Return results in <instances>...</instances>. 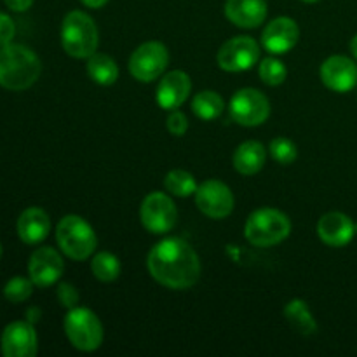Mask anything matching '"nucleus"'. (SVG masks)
Masks as SVG:
<instances>
[{
	"label": "nucleus",
	"mask_w": 357,
	"mask_h": 357,
	"mask_svg": "<svg viewBox=\"0 0 357 357\" xmlns=\"http://www.w3.org/2000/svg\"><path fill=\"white\" fill-rule=\"evenodd\" d=\"M146 268L159 284L169 289H188L201 278V261L187 241L166 237L150 250Z\"/></svg>",
	"instance_id": "obj_1"
},
{
	"label": "nucleus",
	"mask_w": 357,
	"mask_h": 357,
	"mask_svg": "<svg viewBox=\"0 0 357 357\" xmlns=\"http://www.w3.org/2000/svg\"><path fill=\"white\" fill-rule=\"evenodd\" d=\"M42 72L38 56L21 44L0 47V86L9 91H24L33 86Z\"/></svg>",
	"instance_id": "obj_2"
},
{
	"label": "nucleus",
	"mask_w": 357,
	"mask_h": 357,
	"mask_svg": "<svg viewBox=\"0 0 357 357\" xmlns=\"http://www.w3.org/2000/svg\"><path fill=\"white\" fill-rule=\"evenodd\" d=\"M61 44L68 56L77 59L89 58L96 52L100 44L98 26L89 14L72 10L61 23Z\"/></svg>",
	"instance_id": "obj_3"
},
{
	"label": "nucleus",
	"mask_w": 357,
	"mask_h": 357,
	"mask_svg": "<svg viewBox=\"0 0 357 357\" xmlns=\"http://www.w3.org/2000/svg\"><path fill=\"white\" fill-rule=\"evenodd\" d=\"M291 234V222L282 211L261 208L251 213L244 225V237L253 246L271 248L282 243Z\"/></svg>",
	"instance_id": "obj_4"
},
{
	"label": "nucleus",
	"mask_w": 357,
	"mask_h": 357,
	"mask_svg": "<svg viewBox=\"0 0 357 357\" xmlns=\"http://www.w3.org/2000/svg\"><path fill=\"white\" fill-rule=\"evenodd\" d=\"M56 241L63 253L75 261L93 257L98 246L96 234L93 227L77 215H66L56 227Z\"/></svg>",
	"instance_id": "obj_5"
},
{
	"label": "nucleus",
	"mask_w": 357,
	"mask_h": 357,
	"mask_svg": "<svg viewBox=\"0 0 357 357\" xmlns=\"http://www.w3.org/2000/svg\"><path fill=\"white\" fill-rule=\"evenodd\" d=\"M63 326L70 344L79 351L93 352L103 344V324L91 309L86 307L70 309Z\"/></svg>",
	"instance_id": "obj_6"
},
{
	"label": "nucleus",
	"mask_w": 357,
	"mask_h": 357,
	"mask_svg": "<svg viewBox=\"0 0 357 357\" xmlns=\"http://www.w3.org/2000/svg\"><path fill=\"white\" fill-rule=\"evenodd\" d=\"M169 52L162 42L150 40L135 49L129 58V72L139 82H152L159 79L167 68Z\"/></svg>",
	"instance_id": "obj_7"
},
{
	"label": "nucleus",
	"mask_w": 357,
	"mask_h": 357,
	"mask_svg": "<svg viewBox=\"0 0 357 357\" xmlns=\"http://www.w3.org/2000/svg\"><path fill=\"white\" fill-rule=\"evenodd\" d=\"M230 117L241 126L255 128L264 124L271 115V103L264 93L253 87H244L230 98Z\"/></svg>",
	"instance_id": "obj_8"
},
{
	"label": "nucleus",
	"mask_w": 357,
	"mask_h": 357,
	"mask_svg": "<svg viewBox=\"0 0 357 357\" xmlns=\"http://www.w3.org/2000/svg\"><path fill=\"white\" fill-rule=\"evenodd\" d=\"M139 218L150 234H167L178 222V209L173 199L162 192H152L146 195L139 208Z\"/></svg>",
	"instance_id": "obj_9"
},
{
	"label": "nucleus",
	"mask_w": 357,
	"mask_h": 357,
	"mask_svg": "<svg viewBox=\"0 0 357 357\" xmlns=\"http://www.w3.org/2000/svg\"><path fill=\"white\" fill-rule=\"evenodd\" d=\"M216 61L225 72H246L260 61V45L255 38L239 35L220 47Z\"/></svg>",
	"instance_id": "obj_10"
},
{
	"label": "nucleus",
	"mask_w": 357,
	"mask_h": 357,
	"mask_svg": "<svg viewBox=\"0 0 357 357\" xmlns=\"http://www.w3.org/2000/svg\"><path fill=\"white\" fill-rule=\"evenodd\" d=\"M195 204L202 215L213 220L227 218L234 211V194L223 181L208 180L201 183L195 192Z\"/></svg>",
	"instance_id": "obj_11"
},
{
	"label": "nucleus",
	"mask_w": 357,
	"mask_h": 357,
	"mask_svg": "<svg viewBox=\"0 0 357 357\" xmlns=\"http://www.w3.org/2000/svg\"><path fill=\"white\" fill-rule=\"evenodd\" d=\"M3 357H33L37 354V331L30 321H14L7 324L0 338Z\"/></svg>",
	"instance_id": "obj_12"
},
{
	"label": "nucleus",
	"mask_w": 357,
	"mask_h": 357,
	"mask_svg": "<svg viewBox=\"0 0 357 357\" xmlns=\"http://www.w3.org/2000/svg\"><path fill=\"white\" fill-rule=\"evenodd\" d=\"M63 271H65V264H63L61 255L47 246L35 250L28 261V274L37 288H49L58 282Z\"/></svg>",
	"instance_id": "obj_13"
},
{
	"label": "nucleus",
	"mask_w": 357,
	"mask_h": 357,
	"mask_svg": "<svg viewBox=\"0 0 357 357\" xmlns=\"http://www.w3.org/2000/svg\"><path fill=\"white\" fill-rule=\"evenodd\" d=\"M300 37V28L295 20L291 17H275L267 26L264 28L261 33V45L265 51L271 54H286L296 45Z\"/></svg>",
	"instance_id": "obj_14"
},
{
	"label": "nucleus",
	"mask_w": 357,
	"mask_h": 357,
	"mask_svg": "<svg viewBox=\"0 0 357 357\" xmlns=\"http://www.w3.org/2000/svg\"><path fill=\"white\" fill-rule=\"evenodd\" d=\"M321 80L335 93H347L357 86V65L347 56H331L321 65Z\"/></svg>",
	"instance_id": "obj_15"
},
{
	"label": "nucleus",
	"mask_w": 357,
	"mask_h": 357,
	"mask_svg": "<svg viewBox=\"0 0 357 357\" xmlns=\"http://www.w3.org/2000/svg\"><path fill=\"white\" fill-rule=\"evenodd\" d=\"M192 91V80L181 70H173L160 79L157 86V105L162 110H178L188 100Z\"/></svg>",
	"instance_id": "obj_16"
},
{
	"label": "nucleus",
	"mask_w": 357,
	"mask_h": 357,
	"mask_svg": "<svg viewBox=\"0 0 357 357\" xmlns=\"http://www.w3.org/2000/svg\"><path fill=\"white\" fill-rule=\"evenodd\" d=\"M356 234V223L340 211L326 213L317 223V236L326 246L344 248Z\"/></svg>",
	"instance_id": "obj_17"
},
{
	"label": "nucleus",
	"mask_w": 357,
	"mask_h": 357,
	"mask_svg": "<svg viewBox=\"0 0 357 357\" xmlns=\"http://www.w3.org/2000/svg\"><path fill=\"white\" fill-rule=\"evenodd\" d=\"M225 16L239 28H258L267 17L265 0H227Z\"/></svg>",
	"instance_id": "obj_18"
},
{
	"label": "nucleus",
	"mask_w": 357,
	"mask_h": 357,
	"mask_svg": "<svg viewBox=\"0 0 357 357\" xmlns=\"http://www.w3.org/2000/svg\"><path fill=\"white\" fill-rule=\"evenodd\" d=\"M17 236L24 244H40L51 232V220L40 208H28L17 218Z\"/></svg>",
	"instance_id": "obj_19"
},
{
	"label": "nucleus",
	"mask_w": 357,
	"mask_h": 357,
	"mask_svg": "<svg viewBox=\"0 0 357 357\" xmlns=\"http://www.w3.org/2000/svg\"><path fill=\"white\" fill-rule=\"evenodd\" d=\"M265 159H267L265 146L260 142L250 139V142H244L243 145L237 146V150L234 152L232 162L237 173L244 174V176H251V174H257L264 169Z\"/></svg>",
	"instance_id": "obj_20"
},
{
	"label": "nucleus",
	"mask_w": 357,
	"mask_h": 357,
	"mask_svg": "<svg viewBox=\"0 0 357 357\" xmlns=\"http://www.w3.org/2000/svg\"><path fill=\"white\" fill-rule=\"evenodd\" d=\"M87 75L100 86H112L119 79V66L114 58L103 52H94L87 58Z\"/></svg>",
	"instance_id": "obj_21"
},
{
	"label": "nucleus",
	"mask_w": 357,
	"mask_h": 357,
	"mask_svg": "<svg viewBox=\"0 0 357 357\" xmlns=\"http://www.w3.org/2000/svg\"><path fill=\"white\" fill-rule=\"evenodd\" d=\"M284 317L300 335H314L317 331L316 319H314L309 305L303 300H291L284 307Z\"/></svg>",
	"instance_id": "obj_22"
},
{
	"label": "nucleus",
	"mask_w": 357,
	"mask_h": 357,
	"mask_svg": "<svg viewBox=\"0 0 357 357\" xmlns=\"http://www.w3.org/2000/svg\"><path fill=\"white\" fill-rule=\"evenodd\" d=\"M223 108H225L223 98L215 91H201L192 100V112L201 121H215L222 115Z\"/></svg>",
	"instance_id": "obj_23"
},
{
	"label": "nucleus",
	"mask_w": 357,
	"mask_h": 357,
	"mask_svg": "<svg viewBox=\"0 0 357 357\" xmlns=\"http://www.w3.org/2000/svg\"><path fill=\"white\" fill-rule=\"evenodd\" d=\"M91 271L98 281L112 282L121 275V261L114 253L101 251V253L94 255L91 260Z\"/></svg>",
	"instance_id": "obj_24"
},
{
	"label": "nucleus",
	"mask_w": 357,
	"mask_h": 357,
	"mask_svg": "<svg viewBox=\"0 0 357 357\" xmlns=\"http://www.w3.org/2000/svg\"><path fill=\"white\" fill-rule=\"evenodd\" d=\"M164 187L169 194L176 195V197H188V195H194L197 192V181H195L194 174L188 173V171L173 169L164 178Z\"/></svg>",
	"instance_id": "obj_25"
},
{
	"label": "nucleus",
	"mask_w": 357,
	"mask_h": 357,
	"mask_svg": "<svg viewBox=\"0 0 357 357\" xmlns=\"http://www.w3.org/2000/svg\"><path fill=\"white\" fill-rule=\"evenodd\" d=\"M258 75H260L261 82L267 84V86H281L282 82L288 77V70H286L284 63L281 59L274 58V56H268L264 58L258 65Z\"/></svg>",
	"instance_id": "obj_26"
},
{
	"label": "nucleus",
	"mask_w": 357,
	"mask_h": 357,
	"mask_svg": "<svg viewBox=\"0 0 357 357\" xmlns=\"http://www.w3.org/2000/svg\"><path fill=\"white\" fill-rule=\"evenodd\" d=\"M271 155L275 162L282 164V166H288V164H293L298 157V150H296V145L288 138H274L271 142Z\"/></svg>",
	"instance_id": "obj_27"
},
{
	"label": "nucleus",
	"mask_w": 357,
	"mask_h": 357,
	"mask_svg": "<svg viewBox=\"0 0 357 357\" xmlns=\"http://www.w3.org/2000/svg\"><path fill=\"white\" fill-rule=\"evenodd\" d=\"M33 286L35 284L31 282V279L13 278L6 286H3V296H6L10 303L26 302L31 296Z\"/></svg>",
	"instance_id": "obj_28"
},
{
	"label": "nucleus",
	"mask_w": 357,
	"mask_h": 357,
	"mask_svg": "<svg viewBox=\"0 0 357 357\" xmlns=\"http://www.w3.org/2000/svg\"><path fill=\"white\" fill-rule=\"evenodd\" d=\"M56 295H58L59 303L68 310L75 309L77 303H79V291L75 289V286L68 284V282H61V284L58 286Z\"/></svg>",
	"instance_id": "obj_29"
},
{
	"label": "nucleus",
	"mask_w": 357,
	"mask_h": 357,
	"mask_svg": "<svg viewBox=\"0 0 357 357\" xmlns=\"http://www.w3.org/2000/svg\"><path fill=\"white\" fill-rule=\"evenodd\" d=\"M167 131L173 136H183L188 129V119L187 115L181 114L180 110H171L169 117L166 121Z\"/></svg>",
	"instance_id": "obj_30"
},
{
	"label": "nucleus",
	"mask_w": 357,
	"mask_h": 357,
	"mask_svg": "<svg viewBox=\"0 0 357 357\" xmlns=\"http://www.w3.org/2000/svg\"><path fill=\"white\" fill-rule=\"evenodd\" d=\"M14 35H16V26H14V21L10 20V16L0 13V47L7 45L13 42Z\"/></svg>",
	"instance_id": "obj_31"
},
{
	"label": "nucleus",
	"mask_w": 357,
	"mask_h": 357,
	"mask_svg": "<svg viewBox=\"0 0 357 357\" xmlns=\"http://www.w3.org/2000/svg\"><path fill=\"white\" fill-rule=\"evenodd\" d=\"M3 2H6V6L9 7L10 10H14V13H24V10L30 9L33 0H3Z\"/></svg>",
	"instance_id": "obj_32"
},
{
	"label": "nucleus",
	"mask_w": 357,
	"mask_h": 357,
	"mask_svg": "<svg viewBox=\"0 0 357 357\" xmlns=\"http://www.w3.org/2000/svg\"><path fill=\"white\" fill-rule=\"evenodd\" d=\"M80 2L89 7V9H101V7L107 6L108 0H80Z\"/></svg>",
	"instance_id": "obj_33"
},
{
	"label": "nucleus",
	"mask_w": 357,
	"mask_h": 357,
	"mask_svg": "<svg viewBox=\"0 0 357 357\" xmlns=\"http://www.w3.org/2000/svg\"><path fill=\"white\" fill-rule=\"evenodd\" d=\"M26 314H28V321H30V323L33 324L35 321H38V316H40V310L35 309V307H33V309H28Z\"/></svg>",
	"instance_id": "obj_34"
},
{
	"label": "nucleus",
	"mask_w": 357,
	"mask_h": 357,
	"mask_svg": "<svg viewBox=\"0 0 357 357\" xmlns=\"http://www.w3.org/2000/svg\"><path fill=\"white\" fill-rule=\"evenodd\" d=\"M351 51H352V54H354V58L357 59V35L351 40Z\"/></svg>",
	"instance_id": "obj_35"
},
{
	"label": "nucleus",
	"mask_w": 357,
	"mask_h": 357,
	"mask_svg": "<svg viewBox=\"0 0 357 357\" xmlns=\"http://www.w3.org/2000/svg\"><path fill=\"white\" fill-rule=\"evenodd\" d=\"M302 2H305V3H316V2H319V0H302Z\"/></svg>",
	"instance_id": "obj_36"
},
{
	"label": "nucleus",
	"mask_w": 357,
	"mask_h": 357,
	"mask_svg": "<svg viewBox=\"0 0 357 357\" xmlns=\"http://www.w3.org/2000/svg\"><path fill=\"white\" fill-rule=\"evenodd\" d=\"M0 257H2V244H0Z\"/></svg>",
	"instance_id": "obj_37"
},
{
	"label": "nucleus",
	"mask_w": 357,
	"mask_h": 357,
	"mask_svg": "<svg viewBox=\"0 0 357 357\" xmlns=\"http://www.w3.org/2000/svg\"><path fill=\"white\" fill-rule=\"evenodd\" d=\"M356 234H357V223H356Z\"/></svg>",
	"instance_id": "obj_38"
}]
</instances>
